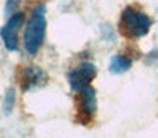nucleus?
Instances as JSON below:
<instances>
[{
  "label": "nucleus",
  "mask_w": 158,
  "mask_h": 138,
  "mask_svg": "<svg viewBox=\"0 0 158 138\" xmlns=\"http://www.w3.org/2000/svg\"><path fill=\"white\" fill-rule=\"evenodd\" d=\"M78 106L80 111L85 114L87 118H92V114L95 113L97 109V99H95V90L92 87H85L83 90H80L78 96Z\"/></svg>",
  "instance_id": "nucleus-6"
},
{
  "label": "nucleus",
  "mask_w": 158,
  "mask_h": 138,
  "mask_svg": "<svg viewBox=\"0 0 158 138\" xmlns=\"http://www.w3.org/2000/svg\"><path fill=\"white\" fill-rule=\"evenodd\" d=\"M19 4V0H10L7 4V12H14V7Z\"/></svg>",
  "instance_id": "nucleus-9"
},
{
  "label": "nucleus",
  "mask_w": 158,
  "mask_h": 138,
  "mask_svg": "<svg viewBox=\"0 0 158 138\" xmlns=\"http://www.w3.org/2000/svg\"><path fill=\"white\" fill-rule=\"evenodd\" d=\"M109 68H110L112 73H124V72H127V70L131 68V60L126 58V56L117 55V56H114V58L110 60Z\"/></svg>",
  "instance_id": "nucleus-7"
},
{
  "label": "nucleus",
  "mask_w": 158,
  "mask_h": 138,
  "mask_svg": "<svg viewBox=\"0 0 158 138\" xmlns=\"http://www.w3.org/2000/svg\"><path fill=\"white\" fill-rule=\"evenodd\" d=\"M46 82V73L38 67H26L21 75V85L24 90L34 89L38 85H43Z\"/></svg>",
  "instance_id": "nucleus-5"
},
{
  "label": "nucleus",
  "mask_w": 158,
  "mask_h": 138,
  "mask_svg": "<svg viewBox=\"0 0 158 138\" xmlns=\"http://www.w3.org/2000/svg\"><path fill=\"white\" fill-rule=\"evenodd\" d=\"M46 9L44 5H38L32 12V17L29 21L27 28H26V34H24V46L27 50V53L36 55L41 48L43 41H44V34H46V15H44Z\"/></svg>",
  "instance_id": "nucleus-1"
},
{
  "label": "nucleus",
  "mask_w": 158,
  "mask_h": 138,
  "mask_svg": "<svg viewBox=\"0 0 158 138\" xmlns=\"http://www.w3.org/2000/svg\"><path fill=\"white\" fill-rule=\"evenodd\" d=\"M151 28V19L148 17L144 12L138 11L134 7L124 9L123 15H121V31L127 38H141V36L148 34Z\"/></svg>",
  "instance_id": "nucleus-2"
},
{
  "label": "nucleus",
  "mask_w": 158,
  "mask_h": 138,
  "mask_svg": "<svg viewBox=\"0 0 158 138\" xmlns=\"http://www.w3.org/2000/svg\"><path fill=\"white\" fill-rule=\"evenodd\" d=\"M95 77V67L92 63L85 62V63H80L77 68H73L72 72L68 73V82L70 87L77 92L83 90L85 87H90V82L94 80Z\"/></svg>",
  "instance_id": "nucleus-3"
},
{
  "label": "nucleus",
  "mask_w": 158,
  "mask_h": 138,
  "mask_svg": "<svg viewBox=\"0 0 158 138\" xmlns=\"http://www.w3.org/2000/svg\"><path fill=\"white\" fill-rule=\"evenodd\" d=\"M12 104H14V90H9L7 99H5V111H7V113L12 109Z\"/></svg>",
  "instance_id": "nucleus-8"
},
{
  "label": "nucleus",
  "mask_w": 158,
  "mask_h": 138,
  "mask_svg": "<svg viewBox=\"0 0 158 138\" xmlns=\"http://www.w3.org/2000/svg\"><path fill=\"white\" fill-rule=\"evenodd\" d=\"M22 24H24V14L15 12L10 15V19L2 29V39L5 43V48L10 51H15L19 48V31H21Z\"/></svg>",
  "instance_id": "nucleus-4"
}]
</instances>
